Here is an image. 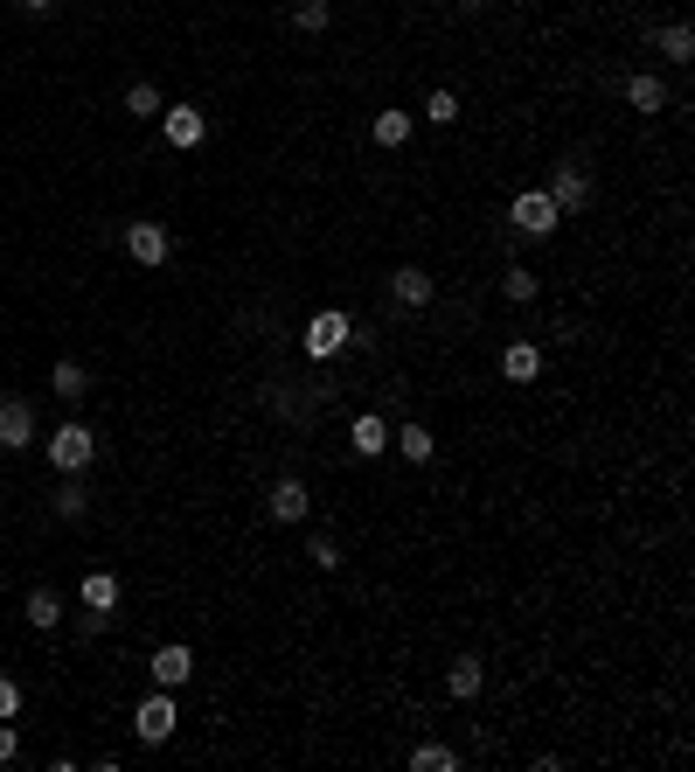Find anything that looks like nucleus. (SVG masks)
<instances>
[{"label":"nucleus","mask_w":695,"mask_h":772,"mask_svg":"<svg viewBox=\"0 0 695 772\" xmlns=\"http://www.w3.org/2000/svg\"><path fill=\"white\" fill-rule=\"evenodd\" d=\"M43 453H49V466H56V474H84V466L98 460V431H91V425H77V418H63V425H56L49 439H43Z\"/></svg>","instance_id":"nucleus-1"},{"label":"nucleus","mask_w":695,"mask_h":772,"mask_svg":"<svg viewBox=\"0 0 695 772\" xmlns=\"http://www.w3.org/2000/svg\"><path fill=\"white\" fill-rule=\"evenodd\" d=\"M355 342V320L341 313V307H321L307 320V334H299V348H307V363H334V355H341Z\"/></svg>","instance_id":"nucleus-2"},{"label":"nucleus","mask_w":695,"mask_h":772,"mask_svg":"<svg viewBox=\"0 0 695 772\" xmlns=\"http://www.w3.org/2000/svg\"><path fill=\"white\" fill-rule=\"evenodd\" d=\"M125 251H133V265H146V272H160L167 258H175V230L167 223H125Z\"/></svg>","instance_id":"nucleus-3"},{"label":"nucleus","mask_w":695,"mask_h":772,"mask_svg":"<svg viewBox=\"0 0 695 772\" xmlns=\"http://www.w3.org/2000/svg\"><path fill=\"white\" fill-rule=\"evenodd\" d=\"M542 195L556 202V216H577V210H591V175L577 161H556L550 167V188H542Z\"/></svg>","instance_id":"nucleus-4"},{"label":"nucleus","mask_w":695,"mask_h":772,"mask_svg":"<svg viewBox=\"0 0 695 772\" xmlns=\"http://www.w3.org/2000/svg\"><path fill=\"white\" fill-rule=\"evenodd\" d=\"M175 689H154V696H146V703L133 710V738L140 745H167V738H175Z\"/></svg>","instance_id":"nucleus-5"},{"label":"nucleus","mask_w":695,"mask_h":772,"mask_svg":"<svg viewBox=\"0 0 695 772\" xmlns=\"http://www.w3.org/2000/svg\"><path fill=\"white\" fill-rule=\"evenodd\" d=\"M508 223H515L522 237H550L563 216H556V202L542 195V188H522V195H515V210H508Z\"/></svg>","instance_id":"nucleus-6"},{"label":"nucleus","mask_w":695,"mask_h":772,"mask_svg":"<svg viewBox=\"0 0 695 772\" xmlns=\"http://www.w3.org/2000/svg\"><path fill=\"white\" fill-rule=\"evenodd\" d=\"M35 446V411L28 397H0V453H28Z\"/></svg>","instance_id":"nucleus-7"},{"label":"nucleus","mask_w":695,"mask_h":772,"mask_svg":"<svg viewBox=\"0 0 695 772\" xmlns=\"http://www.w3.org/2000/svg\"><path fill=\"white\" fill-rule=\"evenodd\" d=\"M160 133H167V146H202V133H209V111H195V105H167L160 111Z\"/></svg>","instance_id":"nucleus-8"},{"label":"nucleus","mask_w":695,"mask_h":772,"mask_svg":"<svg viewBox=\"0 0 695 772\" xmlns=\"http://www.w3.org/2000/svg\"><path fill=\"white\" fill-rule=\"evenodd\" d=\"M307 508H313V495H307V480H272V495H265V515L272 522H307Z\"/></svg>","instance_id":"nucleus-9"},{"label":"nucleus","mask_w":695,"mask_h":772,"mask_svg":"<svg viewBox=\"0 0 695 772\" xmlns=\"http://www.w3.org/2000/svg\"><path fill=\"white\" fill-rule=\"evenodd\" d=\"M390 293H397V307H431V272L424 265H397L390 272Z\"/></svg>","instance_id":"nucleus-10"},{"label":"nucleus","mask_w":695,"mask_h":772,"mask_svg":"<svg viewBox=\"0 0 695 772\" xmlns=\"http://www.w3.org/2000/svg\"><path fill=\"white\" fill-rule=\"evenodd\" d=\"M501 376H508V383H536V376H542V348L536 342H508V348H501Z\"/></svg>","instance_id":"nucleus-11"},{"label":"nucleus","mask_w":695,"mask_h":772,"mask_svg":"<svg viewBox=\"0 0 695 772\" xmlns=\"http://www.w3.org/2000/svg\"><path fill=\"white\" fill-rule=\"evenodd\" d=\"M348 439H355V453H362V460H383L390 453V425L375 418V411H362V418L348 425Z\"/></svg>","instance_id":"nucleus-12"},{"label":"nucleus","mask_w":695,"mask_h":772,"mask_svg":"<svg viewBox=\"0 0 695 772\" xmlns=\"http://www.w3.org/2000/svg\"><path fill=\"white\" fill-rule=\"evenodd\" d=\"M188 675H195V654L188 648H160L154 654V689H181Z\"/></svg>","instance_id":"nucleus-13"},{"label":"nucleus","mask_w":695,"mask_h":772,"mask_svg":"<svg viewBox=\"0 0 695 772\" xmlns=\"http://www.w3.org/2000/svg\"><path fill=\"white\" fill-rule=\"evenodd\" d=\"M480 682H487V668H480V654H459V662H453V668H445V689H453V696H459V703H474V696H480Z\"/></svg>","instance_id":"nucleus-14"},{"label":"nucleus","mask_w":695,"mask_h":772,"mask_svg":"<svg viewBox=\"0 0 695 772\" xmlns=\"http://www.w3.org/2000/svg\"><path fill=\"white\" fill-rule=\"evenodd\" d=\"M654 49H661L668 63H695V28H688V22H668V28H654Z\"/></svg>","instance_id":"nucleus-15"},{"label":"nucleus","mask_w":695,"mask_h":772,"mask_svg":"<svg viewBox=\"0 0 695 772\" xmlns=\"http://www.w3.org/2000/svg\"><path fill=\"white\" fill-rule=\"evenodd\" d=\"M626 105L633 111H668V84L654 78V70H640V78H626Z\"/></svg>","instance_id":"nucleus-16"},{"label":"nucleus","mask_w":695,"mask_h":772,"mask_svg":"<svg viewBox=\"0 0 695 772\" xmlns=\"http://www.w3.org/2000/svg\"><path fill=\"white\" fill-rule=\"evenodd\" d=\"M49 390H56L63 404L91 397V369H84V363H56V369H49Z\"/></svg>","instance_id":"nucleus-17"},{"label":"nucleus","mask_w":695,"mask_h":772,"mask_svg":"<svg viewBox=\"0 0 695 772\" xmlns=\"http://www.w3.org/2000/svg\"><path fill=\"white\" fill-rule=\"evenodd\" d=\"M77 598H84L91 613H111V606H119V578H111V571H84V585H77Z\"/></svg>","instance_id":"nucleus-18"},{"label":"nucleus","mask_w":695,"mask_h":772,"mask_svg":"<svg viewBox=\"0 0 695 772\" xmlns=\"http://www.w3.org/2000/svg\"><path fill=\"white\" fill-rule=\"evenodd\" d=\"M390 453H404L410 466H431V431H424V425H404V431H390Z\"/></svg>","instance_id":"nucleus-19"},{"label":"nucleus","mask_w":695,"mask_h":772,"mask_svg":"<svg viewBox=\"0 0 695 772\" xmlns=\"http://www.w3.org/2000/svg\"><path fill=\"white\" fill-rule=\"evenodd\" d=\"M49 508H56V515H63V522H84V515H91V495H84V480L70 474V480H63V487H56V495H49Z\"/></svg>","instance_id":"nucleus-20"},{"label":"nucleus","mask_w":695,"mask_h":772,"mask_svg":"<svg viewBox=\"0 0 695 772\" xmlns=\"http://www.w3.org/2000/svg\"><path fill=\"white\" fill-rule=\"evenodd\" d=\"M410 772H459V751L439 745V738H424L418 751H410Z\"/></svg>","instance_id":"nucleus-21"},{"label":"nucleus","mask_w":695,"mask_h":772,"mask_svg":"<svg viewBox=\"0 0 695 772\" xmlns=\"http://www.w3.org/2000/svg\"><path fill=\"white\" fill-rule=\"evenodd\" d=\"M410 140V111H375V146H404Z\"/></svg>","instance_id":"nucleus-22"},{"label":"nucleus","mask_w":695,"mask_h":772,"mask_svg":"<svg viewBox=\"0 0 695 772\" xmlns=\"http://www.w3.org/2000/svg\"><path fill=\"white\" fill-rule=\"evenodd\" d=\"M56 619H63V598H56V592H28V627H56Z\"/></svg>","instance_id":"nucleus-23"},{"label":"nucleus","mask_w":695,"mask_h":772,"mask_svg":"<svg viewBox=\"0 0 695 772\" xmlns=\"http://www.w3.org/2000/svg\"><path fill=\"white\" fill-rule=\"evenodd\" d=\"M501 293H508L515 307H529V299H536V272L529 265H508V272H501Z\"/></svg>","instance_id":"nucleus-24"},{"label":"nucleus","mask_w":695,"mask_h":772,"mask_svg":"<svg viewBox=\"0 0 695 772\" xmlns=\"http://www.w3.org/2000/svg\"><path fill=\"white\" fill-rule=\"evenodd\" d=\"M334 22V8H327V0H299V8H292V28H307V35H321Z\"/></svg>","instance_id":"nucleus-25"},{"label":"nucleus","mask_w":695,"mask_h":772,"mask_svg":"<svg viewBox=\"0 0 695 772\" xmlns=\"http://www.w3.org/2000/svg\"><path fill=\"white\" fill-rule=\"evenodd\" d=\"M125 111H133V119H160L167 105H160V91H154V84H133V91H125Z\"/></svg>","instance_id":"nucleus-26"},{"label":"nucleus","mask_w":695,"mask_h":772,"mask_svg":"<svg viewBox=\"0 0 695 772\" xmlns=\"http://www.w3.org/2000/svg\"><path fill=\"white\" fill-rule=\"evenodd\" d=\"M424 119H431V126H453V119H459V91H431V98H424Z\"/></svg>","instance_id":"nucleus-27"},{"label":"nucleus","mask_w":695,"mask_h":772,"mask_svg":"<svg viewBox=\"0 0 695 772\" xmlns=\"http://www.w3.org/2000/svg\"><path fill=\"white\" fill-rule=\"evenodd\" d=\"M14 751H22V731H14V717H0V765H14Z\"/></svg>","instance_id":"nucleus-28"},{"label":"nucleus","mask_w":695,"mask_h":772,"mask_svg":"<svg viewBox=\"0 0 695 772\" xmlns=\"http://www.w3.org/2000/svg\"><path fill=\"white\" fill-rule=\"evenodd\" d=\"M307 557H313V563H321V571H334V563H341V550H334V543H327V536H313V543H307Z\"/></svg>","instance_id":"nucleus-29"},{"label":"nucleus","mask_w":695,"mask_h":772,"mask_svg":"<svg viewBox=\"0 0 695 772\" xmlns=\"http://www.w3.org/2000/svg\"><path fill=\"white\" fill-rule=\"evenodd\" d=\"M14 710H22V682H8V675H0V717H14Z\"/></svg>","instance_id":"nucleus-30"},{"label":"nucleus","mask_w":695,"mask_h":772,"mask_svg":"<svg viewBox=\"0 0 695 772\" xmlns=\"http://www.w3.org/2000/svg\"><path fill=\"white\" fill-rule=\"evenodd\" d=\"M22 8H28V14H49V8H56V0H22Z\"/></svg>","instance_id":"nucleus-31"},{"label":"nucleus","mask_w":695,"mask_h":772,"mask_svg":"<svg viewBox=\"0 0 695 772\" xmlns=\"http://www.w3.org/2000/svg\"><path fill=\"white\" fill-rule=\"evenodd\" d=\"M459 8H466V14H480V8H494V0H459Z\"/></svg>","instance_id":"nucleus-32"}]
</instances>
